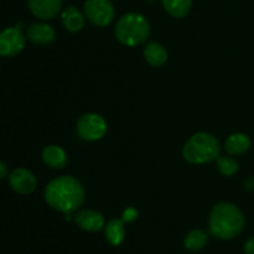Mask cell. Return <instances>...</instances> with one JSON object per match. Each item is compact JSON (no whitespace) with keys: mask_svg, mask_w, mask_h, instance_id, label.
Returning <instances> with one entry per match:
<instances>
[{"mask_svg":"<svg viewBox=\"0 0 254 254\" xmlns=\"http://www.w3.org/2000/svg\"><path fill=\"white\" fill-rule=\"evenodd\" d=\"M45 200L52 208L69 215L83 203L84 189L77 179L61 176L46 186Z\"/></svg>","mask_w":254,"mask_h":254,"instance_id":"1","label":"cell"},{"mask_svg":"<svg viewBox=\"0 0 254 254\" xmlns=\"http://www.w3.org/2000/svg\"><path fill=\"white\" fill-rule=\"evenodd\" d=\"M211 235L220 240H232L245 228V216L237 206L223 202L215 206L208 220Z\"/></svg>","mask_w":254,"mask_h":254,"instance_id":"2","label":"cell"},{"mask_svg":"<svg viewBox=\"0 0 254 254\" xmlns=\"http://www.w3.org/2000/svg\"><path fill=\"white\" fill-rule=\"evenodd\" d=\"M221 146L216 136L208 133H197L184 146V158L191 164H205L217 160Z\"/></svg>","mask_w":254,"mask_h":254,"instance_id":"3","label":"cell"},{"mask_svg":"<svg viewBox=\"0 0 254 254\" xmlns=\"http://www.w3.org/2000/svg\"><path fill=\"white\" fill-rule=\"evenodd\" d=\"M116 36L127 46H138L146 41L150 34L149 22L138 12H129L122 16L116 25Z\"/></svg>","mask_w":254,"mask_h":254,"instance_id":"4","label":"cell"},{"mask_svg":"<svg viewBox=\"0 0 254 254\" xmlns=\"http://www.w3.org/2000/svg\"><path fill=\"white\" fill-rule=\"evenodd\" d=\"M84 12L93 25L106 27L113 21L114 7L111 0H86Z\"/></svg>","mask_w":254,"mask_h":254,"instance_id":"5","label":"cell"},{"mask_svg":"<svg viewBox=\"0 0 254 254\" xmlns=\"http://www.w3.org/2000/svg\"><path fill=\"white\" fill-rule=\"evenodd\" d=\"M77 131H78V135L84 140H98L106 134L107 123L98 114H84L77 122Z\"/></svg>","mask_w":254,"mask_h":254,"instance_id":"6","label":"cell"},{"mask_svg":"<svg viewBox=\"0 0 254 254\" xmlns=\"http://www.w3.org/2000/svg\"><path fill=\"white\" fill-rule=\"evenodd\" d=\"M26 39L19 27H7L0 32V56L12 57L24 50Z\"/></svg>","mask_w":254,"mask_h":254,"instance_id":"7","label":"cell"},{"mask_svg":"<svg viewBox=\"0 0 254 254\" xmlns=\"http://www.w3.org/2000/svg\"><path fill=\"white\" fill-rule=\"evenodd\" d=\"M10 186L21 195H29L36 189V178L26 169H16L10 175Z\"/></svg>","mask_w":254,"mask_h":254,"instance_id":"8","label":"cell"},{"mask_svg":"<svg viewBox=\"0 0 254 254\" xmlns=\"http://www.w3.org/2000/svg\"><path fill=\"white\" fill-rule=\"evenodd\" d=\"M27 5L32 14L39 19H54L62 7V0H27Z\"/></svg>","mask_w":254,"mask_h":254,"instance_id":"9","label":"cell"},{"mask_svg":"<svg viewBox=\"0 0 254 254\" xmlns=\"http://www.w3.org/2000/svg\"><path fill=\"white\" fill-rule=\"evenodd\" d=\"M77 225L88 232H97L104 226V217L93 210H82L74 216Z\"/></svg>","mask_w":254,"mask_h":254,"instance_id":"10","label":"cell"},{"mask_svg":"<svg viewBox=\"0 0 254 254\" xmlns=\"http://www.w3.org/2000/svg\"><path fill=\"white\" fill-rule=\"evenodd\" d=\"M27 37L34 44L46 45L54 41L56 37V32L50 25L37 22V24H32L27 29Z\"/></svg>","mask_w":254,"mask_h":254,"instance_id":"11","label":"cell"},{"mask_svg":"<svg viewBox=\"0 0 254 254\" xmlns=\"http://www.w3.org/2000/svg\"><path fill=\"white\" fill-rule=\"evenodd\" d=\"M42 160L51 168L61 169L66 166L68 159L64 149L57 145H49L42 150Z\"/></svg>","mask_w":254,"mask_h":254,"instance_id":"12","label":"cell"},{"mask_svg":"<svg viewBox=\"0 0 254 254\" xmlns=\"http://www.w3.org/2000/svg\"><path fill=\"white\" fill-rule=\"evenodd\" d=\"M62 24L64 29L71 32H77L84 26V17L77 7L68 6L61 14Z\"/></svg>","mask_w":254,"mask_h":254,"instance_id":"13","label":"cell"},{"mask_svg":"<svg viewBox=\"0 0 254 254\" xmlns=\"http://www.w3.org/2000/svg\"><path fill=\"white\" fill-rule=\"evenodd\" d=\"M251 139L243 133H235L226 140V150L231 155H242L250 149Z\"/></svg>","mask_w":254,"mask_h":254,"instance_id":"14","label":"cell"},{"mask_svg":"<svg viewBox=\"0 0 254 254\" xmlns=\"http://www.w3.org/2000/svg\"><path fill=\"white\" fill-rule=\"evenodd\" d=\"M106 238L112 246H119L126 238V227H124V221L119 218L109 221L106 226Z\"/></svg>","mask_w":254,"mask_h":254,"instance_id":"15","label":"cell"},{"mask_svg":"<svg viewBox=\"0 0 254 254\" xmlns=\"http://www.w3.org/2000/svg\"><path fill=\"white\" fill-rule=\"evenodd\" d=\"M144 56L145 60L154 67H160L168 60V52L158 42H150L144 50Z\"/></svg>","mask_w":254,"mask_h":254,"instance_id":"16","label":"cell"},{"mask_svg":"<svg viewBox=\"0 0 254 254\" xmlns=\"http://www.w3.org/2000/svg\"><path fill=\"white\" fill-rule=\"evenodd\" d=\"M208 242V236L205 231L202 230H193L185 237L184 241V247L191 252H197L205 248Z\"/></svg>","mask_w":254,"mask_h":254,"instance_id":"17","label":"cell"},{"mask_svg":"<svg viewBox=\"0 0 254 254\" xmlns=\"http://www.w3.org/2000/svg\"><path fill=\"white\" fill-rule=\"evenodd\" d=\"M164 7L175 17H184L190 11L192 0H161Z\"/></svg>","mask_w":254,"mask_h":254,"instance_id":"18","label":"cell"},{"mask_svg":"<svg viewBox=\"0 0 254 254\" xmlns=\"http://www.w3.org/2000/svg\"><path fill=\"white\" fill-rule=\"evenodd\" d=\"M217 165L220 173L225 176H232L238 171L237 161L230 156H218Z\"/></svg>","mask_w":254,"mask_h":254,"instance_id":"19","label":"cell"},{"mask_svg":"<svg viewBox=\"0 0 254 254\" xmlns=\"http://www.w3.org/2000/svg\"><path fill=\"white\" fill-rule=\"evenodd\" d=\"M136 217H138V212H136V210H134V208H128V210L124 211L123 213L124 222H131V221L135 220Z\"/></svg>","mask_w":254,"mask_h":254,"instance_id":"20","label":"cell"},{"mask_svg":"<svg viewBox=\"0 0 254 254\" xmlns=\"http://www.w3.org/2000/svg\"><path fill=\"white\" fill-rule=\"evenodd\" d=\"M245 253L246 254H254V237L250 238L245 245Z\"/></svg>","mask_w":254,"mask_h":254,"instance_id":"21","label":"cell"},{"mask_svg":"<svg viewBox=\"0 0 254 254\" xmlns=\"http://www.w3.org/2000/svg\"><path fill=\"white\" fill-rule=\"evenodd\" d=\"M7 175V168L2 161H0V179H4Z\"/></svg>","mask_w":254,"mask_h":254,"instance_id":"22","label":"cell"}]
</instances>
